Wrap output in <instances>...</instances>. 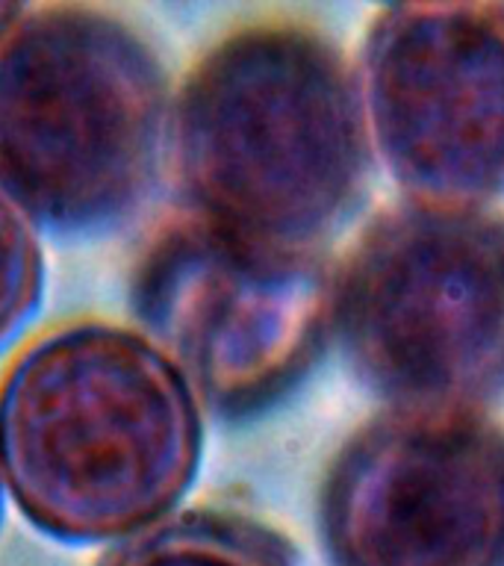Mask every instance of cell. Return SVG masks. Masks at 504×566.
Masks as SVG:
<instances>
[{"mask_svg": "<svg viewBox=\"0 0 504 566\" xmlns=\"http://www.w3.org/2000/svg\"><path fill=\"white\" fill-rule=\"evenodd\" d=\"M203 458V407L139 327L69 322L0 378V478L69 546L133 543L177 516Z\"/></svg>", "mask_w": 504, "mask_h": 566, "instance_id": "1", "label": "cell"}, {"mask_svg": "<svg viewBox=\"0 0 504 566\" xmlns=\"http://www.w3.org/2000/svg\"><path fill=\"white\" fill-rule=\"evenodd\" d=\"M366 159L357 80L298 21L239 27L171 97L168 168L183 212L256 245L316 254L357 207Z\"/></svg>", "mask_w": 504, "mask_h": 566, "instance_id": "2", "label": "cell"}, {"mask_svg": "<svg viewBox=\"0 0 504 566\" xmlns=\"http://www.w3.org/2000/svg\"><path fill=\"white\" fill-rule=\"evenodd\" d=\"M168 74L104 7H27L0 39V195L39 233L106 237L168 166Z\"/></svg>", "mask_w": 504, "mask_h": 566, "instance_id": "3", "label": "cell"}, {"mask_svg": "<svg viewBox=\"0 0 504 566\" xmlns=\"http://www.w3.org/2000/svg\"><path fill=\"white\" fill-rule=\"evenodd\" d=\"M330 325L398 407L469 410L504 392V216L424 203L380 216L334 274Z\"/></svg>", "mask_w": 504, "mask_h": 566, "instance_id": "4", "label": "cell"}, {"mask_svg": "<svg viewBox=\"0 0 504 566\" xmlns=\"http://www.w3.org/2000/svg\"><path fill=\"white\" fill-rule=\"evenodd\" d=\"M334 274L180 212L130 272L136 327L183 371L203 413L248 419L281 401L322 354Z\"/></svg>", "mask_w": 504, "mask_h": 566, "instance_id": "5", "label": "cell"}, {"mask_svg": "<svg viewBox=\"0 0 504 566\" xmlns=\"http://www.w3.org/2000/svg\"><path fill=\"white\" fill-rule=\"evenodd\" d=\"M318 528L334 566H504V433L396 407L336 454Z\"/></svg>", "mask_w": 504, "mask_h": 566, "instance_id": "6", "label": "cell"}, {"mask_svg": "<svg viewBox=\"0 0 504 566\" xmlns=\"http://www.w3.org/2000/svg\"><path fill=\"white\" fill-rule=\"evenodd\" d=\"M357 88L369 142L416 201L504 192V7L384 9Z\"/></svg>", "mask_w": 504, "mask_h": 566, "instance_id": "7", "label": "cell"}, {"mask_svg": "<svg viewBox=\"0 0 504 566\" xmlns=\"http://www.w3.org/2000/svg\"><path fill=\"white\" fill-rule=\"evenodd\" d=\"M106 566H292L286 543L228 511L177 513L124 543Z\"/></svg>", "mask_w": 504, "mask_h": 566, "instance_id": "8", "label": "cell"}, {"mask_svg": "<svg viewBox=\"0 0 504 566\" xmlns=\"http://www.w3.org/2000/svg\"><path fill=\"white\" fill-rule=\"evenodd\" d=\"M42 233L0 195V354L24 334L44 298Z\"/></svg>", "mask_w": 504, "mask_h": 566, "instance_id": "9", "label": "cell"}, {"mask_svg": "<svg viewBox=\"0 0 504 566\" xmlns=\"http://www.w3.org/2000/svg\"><path fill=\"white\" fill-rule=\"evenodd\" d=\"M24 9L27 7H21V3H0V39L12 30V24L21 18Z\"/></svg>", "mask_w": 504, "mask_h": 566, "instance_id": "10", "label": "cell"}, {"mask_svg": "<svg viewBox=\"0 0 504 566\" xmlns=\"http://www.w3.org/2000/svg\"><path fill=\"white\" fill-rule=\"evenodd\" d=\"M3 502H7V490H3V478H0V522H3Z\"/></svg>", "mask_w": 504, "mask_h": 566, "instance_id": "11", "label": "cell"}]
</instances>
